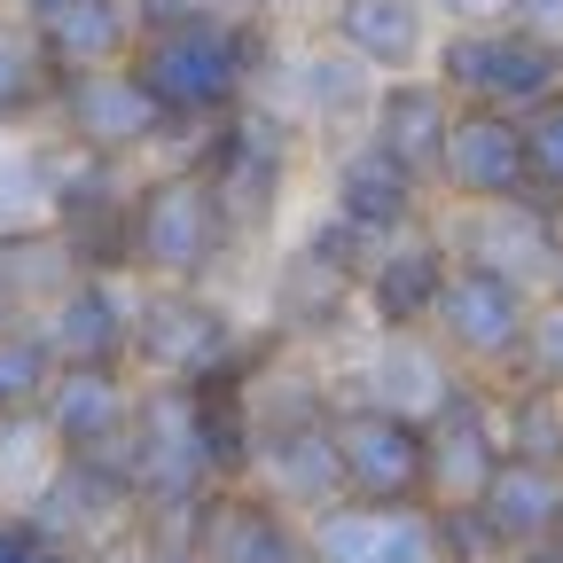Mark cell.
I'll return each mask as SVG.
<instances>
[{"label":"cell","mask_w":563,"mask_h":563,"mask_svg":"<svg viewBox=\"0 0 563 563\" xmlns=\"http://www.w3.org/2000/svg\"><path fill=\"white\" fill-rule=\"evenodd\" d=\"M274 70V24H173V32H141L133 47V79L157 95V110L188 125H228L251 110V87Z\"/></svg>","instance_id":"obj_1"},{"label":"cell","mask_w":563,"mask_h":563,"mask_svg":"<svg viewBox=\"0 0 563 563\" xmlns=\"http://www.w3.org/2000/svg\"><path fill=\"white\" fill-rule=\"evenodd\" d=\"M235 243L243 235L228 220L220 188L196 165H165V173L141 180V196H133V282H150V290H203L228 266Z\"/></svg>","instance_id":"obj_2"},{"label":"cell","mask_w":563,"mask_h":563,"mask_svg":"<svg viewBox=\"0 0 563 563\" xmlns=\"http://www.w3.org/2000/svg\"><path fill=\"white\" fill-rule=\"evenodd\" d=\"M251 485L274 509H290L298 525L344 509V462H336V399L298 391V399H258V454Z\"/></svg>","instance_id":"obj_3"},{"label":"cell","mask_w":563,"mask_h":563,"mask_svg":"<svg viewBox=\"0 0 563 563\" xmlns=\"http://www.w3.org/2000/svg\"><path fill=\"white\" fill-rule=\"evenodd\" d=\"M540 298H548V290H532V282H517V274L454 266L446 290H439V313H431V336H439V352H446L462 376H477V384L501 376V384H509V376L525 368Z\"/></svg>","instance_id":"obj_4"},{"label":"cell","mask_w":563,"mask_h":563,"mask_svg":"<svg viewBox=\"0 0 563 563\" xmlns=\"http://www.w3.org/2000/svg\"><path fill=\"white\" fill-rule=\"evenodd\" d=\"M431 79L462 102V110H501V118H532L563 95V55L540 47L517 24H470L446 32L431 55Z\"/></svg>","instance_id":"obj_5"},{"label":"cell","mask_w":563,"mask_h":563,"mask_svg":"<svg viewBox=\"0 0 563 563\" xmlns=\"http://www.w3.org/2000/svg\"><path fill=\"white\" fill-rule=\"evenodd\" d=\"M188 165H196L211 188H220L235 235L274 228L282 196H290V173H298V125L274 118V110L258 102V110H243V118H228V125H211V133L196 141Z\"/></svg>","instance_id":"obj_6"},{"label":"cell","mask_w":563,"mask_h":563,"mask_svg":"<svg viewBox=\"0 0 563 563\" xmlns=\"http://www.w3.org/2000/svg\"><path fill=\"white\" fill-rule=\"evenodd\" d=\"M243 329L211 290H141L133 321V376L141 384H203L243 368Z\"/></svg>","instance_id":"obj_7"},{"label":"cell","mask_w":563,"mask_h":563,"mask_svg":"<svg viewBox=\"0 0 563 563\" xmlns=\"http://www.w3.org/2000/svg\"><path fill=\"white\" fill-rule=\"evenodd\" d=\"M422 462H431L422 509L431 517H477V501L493 493V477H501V462H509L501 422H493V384L462 376L446 391V407L422 422Z\"/></svg>","instance_id":"obj_8"},{"label":"cell","mask_w":563,"mask_h":563,"mask_svg":"<svg viewBox=\"0 0 563 563\" xmlns=\"http://www.w3.org/2000/svg\"><path fill=\"white\" fill-rule=\"evenodd\" d=\"M439 243L454 266H493V274H517L532 290H555V266H563V211L548 196H517V203H446L439 211Z\"/></svg>","instance_id":"obj_9"},{"label":"cell","mask_w":563,"mask_h":563,"mask_svg":"<svg viewBox=\"0 0 563 563\" xmlns=\"http://www.w3.org/2000/svg\"><path fill=\"white\" fill-rule=\"evenodd\" d=\"M55 125H63L70 150H87V157H102V165H133V157H150L165 133H180V125L157 110V95L133 79V63L63 79V87H55Z\"/></svg>","instance_id":"obj_10"},{"label":"cell","mask_w":563,"mask_h":563,"mask_svg":"<svg viewBox=\"0 0 563 563\" xmlns=\"http://www.w3.org/2000/svg\"><path fill=\"white\" fill-rule=\"evenodd\" d=\"M336 462H344V493L361 509H422V422L368 407V399H336Z\"/></svg>","instance_id":"obj_11"},{"label":"cell","mask_w":563,"mask_h":563,"mask_svg":"<svg viewBox=\"0 0 563 563\" xmlns=\"http://www.w3.org/2000/svg\"><path fill=\"white\" fill-rule=\"evenodd\" d=\"M439 196L446 203H517L532 196V150H525V118L501 110H462L439 157Z\"/></svg>","instance_id":"obj_12"},{"label":"cell","mask_w":563,"mask_h":563,"mask_svg":"<svg viewBox=\"0 0 563 563\" xmlns=\"http://www.w3.org/2000/svg\"><path fill=\"white\" fill-rule=\"evenodd\" d=\"M446 274H454V258H446V243H439V228H431V220L407 228V235H391V243L376 251V266L361 274V321H368L376 336L431 329Z\"/></svg>","instance_id":"obj_13"},{"label":"cell","mask_w":563,"mask_h":563,"mask_svg":"<svg viewBox=\"0 0 563 563\" xmlns=\"http://www.w3.org/2000/svg\"><path fill=\"white\" fill-rule=\"evenodd\" d=\"M376 95H384V79H376L361 55H344L336 40H313V47L290 55V70H282V87H274L266 110H274V118H290L298 133H306V125H321V133L361 125V133H368Z\"/></svg>","instance_id":"obj_14"},{"label":"cell","mask_w":563,"mask_h":563,"mask_svg":"<svg viewBox=\"0 0 563 563\" xmlns=\"http://www.w3.org/2000/svg\"><path fill=\"white\" fill-rule=\"evenodd\" d=\"M422 188L407 165H391L368 133H352L344 150L329 157V211L344 228H361V235H376V243H391V235H407V228H422L431 211H422Z\"/></svg>","instance_id":"obj_15"},{"label":"cell","mask_w":563,"mask_h":563,"mask_svg":"<svg viewBox=\"0 0 563 563\" xmlns=\"http://www.w3.org/2000/svg\"><path fill=\"white\" fill-rule=\"evenodd\" d=\"M141 290L133 274H87L40 329L55 336L63 368H133V321H141Z\"/></svg>","instance_id":"obj_16"},{"label":"cell","mask_w":563,"mask_h":563,"mask_svg":"<svg viewBox=\"0 0 563 563\" xmlns=\"http://www.w3.org/2000/svg\"><path fill=\"white\" fill-rule=\"evenodd\" d=\"M306 532H313V563H454L446 517H431V509H361V501H344V509L313 517Z\"/></svg>","instance_id":"obj_17"},{"label":"cell","mask_w":563,"mask_h":563,"mask_svg":"<svg viewBox=\"0 0 563 563\" xmlns=\"http://www.w3.org/2000/svg\"><path fill=\"white\" fill-rule=\"evenodd\" d=\"M329 40L391 87V79H422L415 63H431L446 32L431 0H329Z\"/></svg>","instance_id":"obj_18"},{"label":"cell","mask_w":563,"mask_h":563,"mask_svg":"<svg viewBox=\"0 0 563 563\" xmlns=\"http://www.w3.org/2000/svg\"><path fill=\"white\" fill-rule=\"evenodd\" d=\"M196 555L203 563H313V532L290 509H274L258 485H235L203 509Z\"/></svg>","instance_id":"obj_19"},{"label":"cell","mask_w":563,"mask_h":563,"mask_svg":"<svg viewBox=\"0 0 563 563\" xmlns=\"http://www.w3.org/2000/svg\"><path fill=\"white\" fill-rule=\"evenodd\" d=\"M477 532L493 540V555H501V563L555 548V540H563V470L509 454L501 477H493V493L477 501Z\"/></svg>","instance_id":"obj_20"},{"label":"cell","mask_w":563,"mask_h":563,"mask_svg":"<svg viewBox=\"0 0 563 563\" xmlns=\"http://www.w3.org/2000/svg\"><path fill=\"white\" fill-rule=\"evenodd\" d=\"M454 118H462V102L422 70V79H391L384 95H376V118H368V141L391 157V165H407L422 188H439V157H446V133H454Z\"/></svg>","instance_id":"obj_21"},{"label":"cell","mask_w":563,"mask_h":563,"mask_svg":"<svg viewBox=\"0 0 563 563\" xmlns=\"http://www.w3.org/2000/svg\"><path fill=\"white\" fill-rule=\"evenodd\" d=\"M352 384H368V391H361L368 407H391V415H407V422H431V415L446 407V391L462 384V368L439 352L431 329H407V336H376V352L361 361V376H352Z\"/></svg>","instance_id":"obj_22"},{"label":"cell","mask_w":563,"mask_h":563,"mask_svg":"<svg viewBox=\"0 0 563 563\" xmlns=\"http://www.w3.org/2000/svg\"><path fill=\"white\" fill-rule=\"evenodd\" d=\"M32 32H40V47H47V63H55V87H63V79H79V70H118V63H133V47H141V9H133V0H63V9L40 16Z\"/></svg>","instance_id":"obj_23"},{"label":"cell","mask_w":563,"mask_h":563,"mask_svg":"<svg viewBox=\"0 0 563 563\" xmlns=\"http://www.w3.org/2000/svg\"><path fill=\"white\" fill-rule=\"evenodd\" d=\"M352 313H361V282H352L344 266H329L321 251H290L274 266V336L282 344H306V336H329L344 329Z\"/></svg>","instance_id":"obj_24"},{"label":"cell","mask_w":563,"mask_h":563,"mask_svg":"<svg viewBox=\"0 0 563 563\" xmlns=\"http://www.w3.org/2000/svg\"><path fill=\"white\" fill-rule=\"evenodd\" d=\"M79 282H87V266H79V251H70L55 228H32V235L0 243V290H9L16 321H47Z\"/></svg>","instance_id":"obj_25"},{"label":"cell","mask_w":563,"mask_h":563,"mask_svg":"<svg viewBox=\"0 0 563 563\" xmlns=\"http://www.w3.org/2000/svg\"><path fill=\"white\" fill-rule=\"evenodd\" d=\"M24 118H55V63H47L32 16L0 0V133Z\"/></svg>","instance_id":"obj_26"},{"label":"cell","mask_w":563,"mask_h":563,"mask_svg":"<svg viewBox=\"0 0 563 563\" xmlns=\"http://www.w3.org/2000/svg\"><path fill=\"white\" fill-rule=\"evenodd\" d=\"M493 422H501V446H509L517 462L563 470V391L509 376V384H493Z\"/></svg>","instance_id":"obj_27"},{"label":"cell","mask_w":563,"mask_h":563,"mask_svg":"<svg viewBox=\"0 0 563 563\" xmlns=\"http://www.w3.org/2000/svg\"><path fill=\"white\" fill-rule=\"evenodd\" d=\"M63 361H55V336L40 321H9L0 329V422H24L47 407Z\"/></svg>","instance_id":"obj_28"},{"label":"cell","mask_w":563,"mask_h":563,"mask_svg":"<svg viewBox=\"0 0 563 563\" xmlns=\"http://www.w3.org/2000/svg\"><path fill=\"white\" fill-rule=\"evenodd\" d=\"M32 228H55V173H47V150H40V141H9V133H0V243H9V235H32Z\"/></svg>","instance_id":"obj_29"},{"label":"cell","mask_w":563,"mask_h":563,"mask_svg":"<svg viewBox=\"0 0 563 563\" xmlns=\"http://www.w3.org/2000/svg\"><path fill=\"white\" fill-rule=\"evenodd\" d=\"M525 150H532V196L563 203V95L525 118Z\"/></svg>","instance_id":"obj_30"},{"label":"cell","mask_w":563,"mask_h":563,"mask_svg":"<svg viewBox=\"0 0 563 563\" xmlns=\"http://www.w3.org/2000/svg\"><path fill=\"white\" fill-rule=\"evenodd\" d=\"M517 376L563 391V290L540 298V321H532V344H525V368H517Z\"/></svg>","instance_id":"obj_31"},{"label":"cell","mask_w":563,"mask_h":563,"mask_svg":"<svg viewBox=\"0 0 563 563\" xmlns=\"http://www.w3.org/2000/svg\"><path fill=\"white\" fill-rule=\"evenodd\" d=\"M47 532L32 525V517H16V509H0V563H47Z\"/></svg>","instance_id":"obj_32"},{"label":"cell","mask_w":563,"mask_h":563,"mask_svg":"<svg viewBox=\"0 0 563 563\" xmlns=\"http://www.w3.org/2000/svg\"><path fill=\"white\" fill-rule=\"evenodd\" d=\"M509 24H517V32H532L540 47H555V55H563V0H509Z\"/></svg>","instance_id":"obj_33"},{"label":"cell","mask_w":563,"mask_h":563,"mask_svg":"<svg viewBox=\"0 0 563 563\" xmlns=\"http://www.w3.org/2000/svg\"><path fill=\"white\" fill-rule=\"evenodd\" d=\"M446 16V32H470V24H509V0H431Z\"/></svg>","instance_id":"obj_34"},{"label":"cell","mask_w":563,"mask_h":563,"mask_svg":"<svg viewBox=\"0 0 563 563\" xmlns=\"http://www.w3.org/2000/svg\"><path fill=\"white\" fill-rule=\"evenodd\" d=\"M125 563H203V555H196V540H157V532H141Z\"/></svg>","instance_id":"obj_35"},{"label":"cell","mask_w":563,"mask_h":563,"mask_svg":"<svg viewBox=\"0 0 563 563\" xmlns=\"http://www.w3.org/2000/svg\"><path fill=\"white\" fill-rule=\"evenodd\" d=\"M133 555V540L125 548H47V563H125Z\"/></svg>","instance_id":"obj_36"},{"label":"cell","mask_w":563,"mask_h":563,"mask_svg":"<svg viewBox=\"0 0 563 563\" xmlns=\"http://www.w3.org/2000/svg\"><path fill=\"white\" fill-rule=\"evenodd\" d=\"M9 9H24V16L40 24V16H55V9H63V0H9Z\"/></svg>","instance_id":"obj_37"},{"label":"cell","mask_w":563,"mask_h":563,"mask_svg":"<svg viewBox=\"0 0 563 563\" xmlns=\"http://www.w3.org/2000/svg\"><path fill=\"white\" fill-rule=\"evenodd\" d=\"M9 321H16V306H9V290H0V329H9Z\"/></svg>","instance_id":"obj_38"},{"label":"cell","mask_w":563,"mask_h":563,"mask_svg":"<svg viewBox=\"0 0 563 563\" xmlns=\"http://www.w3.org/2000/svg\"><path fill=\"white\" fill-rule=\"evenodd\" d=\"M266 9H290V0H266Z\"/></svg>","instance_id":"obj_39"},{"label":"cell","mask_w":563,"mask_h":563,"mask_svg":"<svg viewBox=\"0 0 563 563\" xmlns=\"http://www.w3.org/2000/svg\"><path fill=\"white\" fill-rule=\"evenodd\" d=\"M555 290H563V266H555Z\"/></svg>","instance_id":"obj_40"},{"label":"cell","mask_w":563,"mask_h":563,"mask_svg":"<svg viewBox=\"0 0 563 563\" xmlns=\"http://www.w3.org/2000/svg\"><path fill=\"white\" fill-rule=\"evenodd\" d=\"M555 211H563V203H555Z\"/></svg>","instance_id":"obj_41"}]
</instances>
